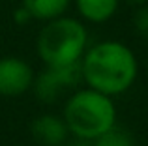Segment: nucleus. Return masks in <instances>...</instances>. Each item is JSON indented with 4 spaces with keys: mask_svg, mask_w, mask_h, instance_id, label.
I'll use <instances>...</instances> for the list:
<instances>
[{
    "mask_svg": "<svg viewBox=\"0 0 148 146\" xmlns=\"http://www.w3.org/2000/svg\"><path fill=\"white\" fill-rule=\"evenodd\" d=\"M81 73L90 88L114 98L135 84L139 62L126 43L105 40L84 51L81 58Z\"/></svg>",
    "mask_w": 148,
    "mask_h": 146,
    "instance_id": "nucleus-1",
    "label": "nucleus"
},
{
    "mask_svg": "<svg viewBox=\"0 0 148 146\" xmlns=\"http://www.w3.org/2000/svg\"><path fill=\"white\" fill-rule=\"evenodd\" d=\"M62 118L69 135L92 143L101 133L116 126V105L111 96L88 86L68 98Z\"/></svg>",
    "mask_w": 148,
    "mask_h": 146,
    "instance_id": "nucleus-2",
    "label": "nucleus"
},
{
    "mask_svg": "<svg viewBox=\"0 0 148 146\" xmlns=\"http://www.w3.org/2000/svg\"><path fill=\"white\" fill-rule=\"evenodd\" d=\"M88 49V30L79 19L60 15L51 19L40 30L36 51L40 60L49 68L79 64Z\"/></svg>",
    "mask_w": 148,
    "mask_h": 146,
    "instance_id": "nucleus-3",
    "label": "nucleus"
},
{
    "mask_svg": "<svg viewBox=\"0 0 148 146\" xmlns=\"http://www.w3.org/2000/svg\"><path fill=\"white\" fill-rule=\"evenodd\" d=\"M83 81L81 62L62 68H45L40 75L34 77V94L41 103H54L66 90L77 86Z\"/></svg>",
    "mask_w": 148,
    "mask_h": 146,
    "instance_id": "nucleus-4",
    "label": "nucleus"
},
{
    "mask_svg": "<svg viewBox=\"0 0 148 146\" xmlns=\"http://www.w3.org/2000/svg\"><path fill=\"white\" fill-rule=\"evenodd\" d=\"M34 70L19 56L0 58V96L17 98L28 92L34 84Z\"/></svg>",
    "mask_w": 148,
    "mask_h": 146,
    "instance_id": "nucleus-5",
    "label": "nucleus"
},
{
    "mask_svg": "<svg viewBox=\"0 0 148 146\" xmlns=\"http://www.w3.org/2000/svg\"><path fill=\"white\" fill-rule=\"evenodd\" d=\"M32 137L41 146H64L69 139V129L62 116L41 114L30 126Z\"/></svg>",
    "mask_w": 148,
    "mask_h": 146,
    "instance_id": "nucleus-6",
    "label": "nucleus"
},
{
    "mask_svg": "<svg viewBox=\"0 0 148 146\" xmlns=\"http://www.w3.org/2000/svg\"><path fill=\"white\" fill-rule=\"evenodd\" d=\"M120 0H75L79 15L88 23L101 25L114 17Z\"/></svg>",
    "mask_w": 148,
    "mask_h": 146,
    "instance_id": "nucleus-7",
    "label": "nucleus"
},
{
    "mask_svg": "<svg viewBox=\"0 0 148 146\" xmlns=\"http://www.w3.org/2000/svg\"><path fill=\"white\" fill-rule=\"evenodd\" d=\"M71 0H23V6L28 10L34 21L47 23L68 11Z\"/></svg>",
    "mask_w": 148,
    "mask_h": 146,
    "instance_id": "nucleus-8",
    "label": "nucleus"
},
{
    "mask_svg": "<svg viewBox=\"0 0 148 146\" xmlns=\"http://www.w3.org/2000/svg\"><path fill=\"white\" fill-rule=\"evenodd\" d=\"M92 146H135V143L133 137L126 129L114 126V128L107 129L105 133H101L98 139L92 141Z\"/></svg>",
    "mask_w": 148,
    "mask_h": 146,
    "instance_id": "nucleus-9",
    "label": "nucleus"
},
{
    "mask_svg": "<svg viewBox=\"0 0 148 146\" xmlns=\"http://www.w3.org/2000/svg\"><path fill=\"white\" fill-rule=\"evenodd\" d=\"M133 26H135L139 36H143V38L148 40V4L139 6L137 13L133 15Z\"/></svg>",
    "mask_w": 148,
    "mask_h": 146,
    "instance_id": "nucleus-10",
    "label": "nucleus"
},
{
    "mask_svg": "<svg viewBox=\"0 0 148 146\" xmlns=\"http://www.w3.org/2000/svg\"><path fill=\"white\" fill-rule=\"evenodd\" d=\"M30 21H34L32 15H30L28 10H26V8L21 4V6L13 11V23H15V25H19V26H25V25H28Z\"/></svg>",
    "mask_w": 148,
    "mask_h": 146,
    "instance_id": "nucleus-11",
    "label": "nucleus"
},
{
    "mask_svg": "<svg viewBox=\"0 0 148 146\" xmlns=\"http://www.w3.org/2000/svg\"><path fill=\"white\" fill-rule=\"evenodd\" d=\"M64 146H92V143L84 141V139H79V137H73V141H66Z\"/></svg>",
    "mask_w": 148,
    "mask_h": 146,
    "instance_id": "nucleus-12",
    "label": "nucleus"
},
{
    "mask_svg": "<svg viewBox=\"0 0 148 146\" xmlns=\"http://www.w3.org/2000/svg\"><path fill=\"white\" fill-rule=\"evenodd\" d=\"M124 2L131 6H143V4H148V0H124Z\"/></svg>",
    "mask_w": 148,
    "mask_h": 146,
    "instance_id": "nucleus-13",
    "label": "nucleus"
}]
</instances>
